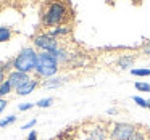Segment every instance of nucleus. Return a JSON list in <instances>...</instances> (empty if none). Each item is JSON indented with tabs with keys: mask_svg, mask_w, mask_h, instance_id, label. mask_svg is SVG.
Segmentation results:
<instances>
[{
	"mask_svg": "<svg viewBox=\"0 0 150 140\" xmlns=\"http://www.w3.org/2000/svg\"><path fill=\"white\" fill-rule=\"evenodd\" d=\"M36 63H37V53L34 52L33 49H23L18 56L13 60V68L15 71H20V72H29L33 69H36Z\"/></svg>",
	"mask_w": 150,
	"mask_h": 140,
	"instance_id": "1",
	"label": "nucleus"
},
{
	"mask_svg": "<svg viewBox=\"0 0 150 140\" xmlns=\"http://www.w3.org/2000/svg\"><path fill=\"white\" fill-rule=\"evenodd\" d=\"M36 71L39 76L50 77L58 71V60L52 55L50 52H42L37 55V63H36Z\"/></svg>",
	"mask_w": 150,
	"mask_h": 140,
	"instance_id": "2",
	"label": "nucleus"
},
{
	"mask_svg": "<svg viewBox=\"0 0 150 140\" xmlns=\"http://www.w3.org/2000/svg\"><path fill=\"white\" fill-rule=\"evenodd\" d=\"M66 16V5L62 2H55V4H50L47 7L45 13L42 15V20L45 26H55L60 24Z\"/></svg>",
	"mask_w": 150,
	"mask_h": 140,
	"instance_id": "3",
	"label": "nucleus"
},
{
	"mask_svg": "<svg viewBox=\"0 0 150 140\" xmlns=\"http://www.w3.org/2000/svg\"><path fill=\"white\" fill-rule=\"evenodd\" d=\"M34 44H36L39 49L45 50V52H55L57 49H58V42H57L55 37H52L50 34H40V36H37L36 39H34Z\"/></svg>",
	"mask_w": 150,
	"mask_h": 140,
	"instance_id": "4",
	"label": "nucleus"
},
{
	"mask_svg": "<svg viewBox=\"0 0 150 140\" xmlns=\"http://www.w3.org/2000/svg\"><path fill=\"white\" fill-rule=\"evenodd\" d=\"M134 134V127L129 124H116L115 130L111 134L113 140H129Z\"/></svg>",
	"mask_w": 150,
	"mask_h": 140,
	"instance_id": "5",
	"label": "nucleus"
},
{
	"mask_svg": "<svg viewBox=\"0 0 150 140\" xmlns=\"http://www.w3.org/2000/svg\"><path fill=\"white\" fill-rule=\"evenodd\" d=\"M28 81H31L29 76L24 74V72H20V71H13L8 76V82H10L11 87H15V89H20L21 85H24Z\"/></svg>",
	"mask_w": 150,
	"mask_h": 140,
	"instance_id": "6",
	"label": "nucleus"
},
{
	"mask_svg": "<svg viewBox=\"0 0 150 140\" xmlns=\"http://www.w3.org/2000/svg\"><path fill=\"white\" fill-rule=\"evenodd\" d=\"M36 85H37L36 81H28L24 85H21L20 89H16V92H18V95H28L36 89Z\"/></svg>",
	"mask_w": 150,
	"mask_h": 140,
	"instance_id": "7",
	"label": "nucleus"
},
{
	"mask_svg": "<svg viewBox=\"0 0 150 140\" xmlns=\"http://www.w3.org/2000/svg\"><path fill=\"white\" fill-rule=\"evenodd\" d=\"M11 36H13V32H11L10 27L0 26V42H7V40H10Z\"/></svg>",
	"mask_w": 150,
	"mask_h": 140,
	"instance_id": "8",
	"label": "nucleus"
},
{
	"mask_svg": "<svg viewBox=\"0 0 150 140\" xmlns=\"http://www.w3.org/2000/svg\"><path fill=\"white\" fill-rule=\"evenodd\" d=\"M105 139V130L103 129H94L89 135V140H103Z\"/></svg>",
	"mask_w": 150,
	"mask_h": 140,
	"instance_id": "9",
	"label": "nucleus"
},
{
	"mask_svg": "<svg viewBox=\"0 0 150 140\" xmlns=\"http://www.w3.org/2000/svg\"><path fill=\"white\" fill-rule=\"evenodd\" d=\"M11 84L8 81H4V84L0 85V97H4V95H7V94H10L11 92Z\"/></svg>",
	"mask_w": 150,
	"mask_h": 140,
	"instance_id": "10",
	"label": "nucleus"
},
{
	"mask_svg": "<svg viewBox=\"0 0 150 140\" xmlns=\"http://www.w3.org/2000/svg\"><path fill=\"white\" fill-rule=\"evenodd\" d=\"M68 32H69V29H68V27L62 26V27H57V29H53L50 36H52V37H55V36H63V34H68Z\"/></svg>",
	"mask_w": 150,
	"mask_h": 140,
	"instance_id": "11",
	"label": "nucleus"
},
{
	"mask_svg": "<svg viewBox=\"0 0 150 140\" xmlns=\"http://www.w3.org/2000/svg\"><path fill=\"white\" fill-rule=\"evenodd\" d=\"M52 103H53V98H44V100H39L36 105L39 108H47V106H50Z\"/></svg>",
	"mask_w": 150,
	"mask_h": 140,
	"instance_id": "12",
	"label": "nucleus"
},
{
	"mask_svg": "<svg viewBox=\"0 0 150 140\" xmlns=\"http://www.w3.org/2000/svg\"><path fill=\"white\" fill-rule=\"evenodd\" d=\"M15 121H16V116H8L7 119H4V121H0V127H7V126H10V124H13Z\"/></svg>",
	"mask_w": 150,
	"mask_h": 140,
	"instance_id": "13",
	"label": "nucleus"
},
{
	"mask_svg": "<svg viewBox=\"0 0 150 140\" xmlns=\"http://www.w3.org/2000/svg\"><path fill=\"white\" fill-rule=\"evenodd\" d=\"M136 89L142 92H150V84H145V82H136Z\"/></svg>",
	"mask_w": 150,
	"mask_h": 140,
	"instance_id": "14",
	"label": "nucleus"
},
{
	"mask_svg": "<svg viewBox=\"0 0 150 140\" xmlns=\"http://www.w3.org/2000/svg\"><path fill=\"white\" fill-rule=\"evenodd\" d=\"M65 82V79H53V81H47L45 87H55V85H62Z\"/></svg>",
	"mask_w": 150,
	"mask_h": 140,
	"instance_id": "15",
	"label": "nucleus"
},
{
	"mask_svg": "<svg viewBox=\"0 0 150 140\" xmlns=\"http://www.w3.org/2000/svg\"><path fill=\"white\" fill-rule=\"evenodd\" d=\"M134 76H150V69H131Z\"/></svg>",
	"mask_w": 150,
	"mask_h": 140,
	"instance_id": "16",
	"label": "nucleus"
},
{
	"mask_svg": "<svg viewBox=\"0 0 150 140\" xmlns=\"http://www.w3.org/2000/svg\"><path fill=\"white\" fill-rule=\"evenodd\" d=\"M132 100L136 101L139 106H142V108H149V101L147 100H144V98H140V97H132Z\"/></svg>",
	"mask_w": 150,
	"mask_h": 140,
	"instance_id": "17",
	"label": "nucleus"
},
{
	"mask_svg": "<svg viewBox=\"0 0 150 140\" xmlns=\"http://www.w3.org/2000/svg\"><path fill=\"white\" fill-rule=\"evenodd\" d=\"M132 61H134V58H132V56H126V58H123V60H121V63H120V65H121V68H127V66H129Z\"/></svg>",
	"mask_w": 150,
	"mask_h": 140,
	"instance_id": "18",
	"label": "nucleus"
},
{
	"mask_svg": "<svg viewBox=\"0 0 150 140\" xmlns=\"http://www.w3.org/2000/svg\"><path fill=\"white\" fill-rule=\"evenodd\" d=\"M33 106H34L33 103H23V105H20V106H18V110H20V111H28V110H31Z\"/></svg>",
	"mask_w": 150,
	"mask_h": 140,
	"instance_id": "19",
	"label": "nucleus"
},
{
	"mask_svg": "<svg viewBox=\"0 0 150 140\" xmlns=\"http://www.w3.org/2000/svg\"><path fill=\"white\" fill-rule=\"evenodd\" d=\"M36 122H37V119H31L29 122H26L21 129H29V127H34V126H36Z\"/></svg>",
	"mask_w": 150,
	"mask_h": 140,
	"instance_id": "20",
	"label": "nucleus"
},
{
	"mask_svg": "<svg viewBox=\"0 0 150 140\" xmlns=\"http://www.w3.org/2000/svg\"><path fill=\"white\" fill-rule=\"evenodd\" d=\"M129 140H144V137H142V134H139V132H134V134H132V137H131Z\"/></svg>",
	"mask_w": 150,
	"mask_h": 140,
	"instance_id": "21",
	"label": "nucleus"
},
{
	"mask_svg": "<svg viewBox=\"0 0 150 140\" xmlns=\"http://www.w3.org/2000/svg\"><path fill=\"white\" fill-rule=\"evenodd\" d=\"M26 140H37V132H36V130H31Z\"/></svg>",
	"mask_w": 150,
	"mask_h": 140,
	"instance_id": "22",
	"label": "nucleus"
},
{
	"mask_svg": "<svg viewBox=\"0 0 150 140\" xmlns=\"http://www.w3.org/2000/svg\"><path fill=\"white\" fill-rule=\"evenodd\" d=\"M4 76H5V68L0 66V85L4 84Z\"/></svg>",
	"mask_w": 150,
	"mask_h": 140,
	"instance_id": "23",
	"label": "nucleus"
},
{
	"mask_svg": "<svg viewBox=\"0 0 150 140\" xmlns=\"http://www.w3.org/2000/svg\"><path fill=\"white\" fill-rule=\"evenodd\" d=\"M7 106V101L4 100V98H0V113H2V111H4V108Z\"/></svg>",
	"mask_w": 150,
	"mask_h": 140,
	"instance_id": "24",
	"label": "nucleus"
},
{
	"mask_svg": "<svg viewBox=\"0 0 150 140\" xmlns=\"http://www.w3.org/2000/svg\"><path fill=\"white\" fill-rule=\"evenodd\" d=\"M144 52H145V53H150V42L145 45V49H144Z\"/></svg>",
	"mask_w": 150,
	"mask_h": 140,
	"instance_id": "25",
	"label": "nucleus"
},
{
	"mask_svg": "<svg viewBox=\"0 0 150 140\" xmlns=\"http://www.w3.org/2000/svg\"><path fill=\"white\" fill-rule=\"evenodd\" d=\"M149 108H150V100H149Z\"/></svg>",
	"mask_w": 150,
	"mask_h": 140,
	"instance_id": "26",
	"label": "nucleus"
}]
</instances>
